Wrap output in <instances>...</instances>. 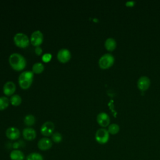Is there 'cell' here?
I'll return each mask as SVG.
<instances>
[{
    "instance_id": "20",
    "label": "cell",
    "mask_w": 160,
    "mask_h": 160,
    "mask_svg": "<svg viewBox=\"0 0 160 160\" xmlns=\"http://www.w3.org/2000/svg\"><path fill=\"white\" fill-rule=\"evenodd\" d=\"M9 101L12 105L18 106L21 104V102L22 101V98L19 94H12L11 96Z\"/></svg>"
},
{
    "instance_id": "18",
    "label": "cell",
    "mask_w": 160,
    "mask_h": 160,
    "mask_svg": "<svg viewBox=\"0 0 160 160\" xmlns=\"http://www.w3.org/2000/svg\"><path fill=\"white\" fill-rule=\"evenodd\" d=\"M44 69V64L41 62H35L32 67V71L35 73H41Z\"/></svg>"
},
{
    "instance_id": "23",
    "label": "cell",
    "mask_w": 160,
    "mask_h": 160,
    "mask_svg": "<svg viewBox=\"0 0 160 160\" xmlns=\"http://www.w3.org/2000/svg\"><path fill=\"white\" fill-rule=\"evenodd\" d=\"M52 140L54 142H56V143H58V142H60L62 139V134L59 132H54L52 135Z\"/></svg>"
},
{
    "instance_id": "12",
    "label": "cell",
    "mask_w": 160,
    "mask_h": 160,
    "mask_svg": "<svg viewBox=\"0 0 160 160\" xmlns=\"http://www.w3.org/2000/svg\"><path fill=\"white\" fill-rule=\"evenodd\" d=\"M6 136L9 139L15 140L19 137L20 131L19 129L16 127H9L6 131Z\"/></svg>"
},
{
    "instance_id": "27",
    "label": "cell",
    "mask_w": 160,
    "mask_h": 160,
    "mask_svg": "<svg viewBox=\"0 0 160 160\" xmlns=\"http://www.w3.org/2000/svg\"><path fill=\"white\" fill-rule=\"evenodd\" d=\"M134 3H135L134 1H128V2H126V5L127 6H132L134 4Z\"/></svg>"
},
{
    "instance_id": "6",
    "label": "cell",
    "mask_w": 160,
    "mask_h": 160,
    "mask_svg": "<svg viewBox=\"0 0 160 160\" xmlns=\"http://www.w3.org/2000/svg\"><path fill=\"white\" fill-rule=\"evenodd\" d=\"M54 129V124L52 121H46L44 122L41 127V132L42 135L45 136H49L53 134V131Z\"/></svg>"
},
{
    "instance_id": "5",
    "label": "cell",
    "mask_w": 160,
    "mask_h": 160,
    "mask_svg": "<svg viewBox=\"0 0 160 160\" xmlns=\"http://www.w3.org/2000/svg\"><path fill=\"white\" fill-rule=\"evenodd\" d=\"M95 139L96 141L101 144L107 143L109 139V133L108 129L104 128L98 129L95 133Z\"/></svg>"
},
{
    "instance_id": "17",
    "label": "cell",
    "mask_w": 160,
    "mask_h": 160,
    "mask_svg": "<svg viewBox=\"0 0 160 160\" xmlns=\"http://www.w3.org/2000/svg\"><path fill=\"white\" fill-rule=\"evenodd\" d=\"M36 121V118L34 115L31 114H28L26 115L24 118V122L28 126H31L34 124Z\"/></svg>"
},
{
    "instance_id": "15",
    "label": "cell",
    "mask_w": 160,
    "mask_h": 160,
    "mask_svg": "<svg viewBox=\"0 0 160 160\" xmlns=\"http://www.w3.org/2000/svg\"><path fill=\"white\" fill-rule=\"evenodd\" d=\"M116 41L112 38H108L104 42V46L108 51H112L116 48Z\"/></svg>"
},
{
    "instance_id": "9",
    "label": "cell",
    "mask_w": 160,
    "mask_h": 160,
    "mask_svg": "<svg viewBox=\"0 0 160 160\" xmlns=\"http://www.w3.org/2000/svg\"><path fill=\"white\" fill-rule=\"evenodd\" d=\"M71 57L70 51L66 48H62L59 49L57 53V58L61 62H68Z\"/></svg>"
},
{
    "instance_id": "21",
    "label": "cell",
    "mask_w": 160,
    "mask_h": 160,
    "mask_svg": "<svg viewBox=\"0 0 160 160\" xmlns=\"http://www.w3.org/2000/svg\"><path fill=\"white\" fill-rule=\"evenodd\" d=\"M9 103V99L4 96H0V110L6 109Z\"/></svg>"
},
{
    "instance_id": "2",
    "label": "cell",
    "mask_w": 160,
    "mask_h": 160,
    "mask_svg": "<svg viewBox=\"0 0 160 160\" xmlns=\"http://www.w3.org/2000/svg\"><path fill=\"white\" fill-rule=\"evenodd\" d=\"M34 72L32 71H22L19 76L18 82L22 89L28 88L32 82Z\"/></svg>"
},
{
    "instance_id": "14",
    "label": "cell",
    "mask_w": 160,
    "mask_h": 160,
    "mask_svg": "<svg viewBox=\"0 0 160 160\" xmlns=\"http://www.w3.org/2000/svg\"><path fill=\"white\" fill-rule=\"evenodd\" d=\"M16 90V84L11 81H8L3 86V92L6 95L13 94Z\"/></svg>"
},
{
    "instance_id": "24",
    "label": "cell",
    "mask_w": 160,
    "mask_h": 160,
    "mask_svg": "<svg viewBox=\"0 0 160 160\" xmlns=\"http://www.w3.org/2000/svg\"><path fill=\"white\" fill-rule=\"evenodd\" d=\"M52 58V55L51 53H49V52H46V53H44L42 56V59L43 61L44 62H48L51 60Z\"/></svg>"
},
{
    "instance_id": "4",
    "label": "cell",
    "mask_w": 160,
    "mask_h": 160,
    "mask_svg": "<svg viewBox=\"0 0 160 160\" xmlns=\"http://www.w3.org/2000/svg\"><path fill=\"white\" fill-rule=\"evenodd\" d=\"M15 44L20 48H26L29 44V39L28 36L21 32L15 34L13 38Z\"/></svg>"
},
{
    "instance_id": "19",
    "label": "cell",
    "mask_w": 160,
    "mask_h": 160,
    "mask_svg": "<svg viewBox=\"0 0 160 160\" xmlns=\"http://www.w3.org/2000/svg\"><path fill=\"white\" fill-rule=\"evenodd\" d=\"M119 130H120L119 126L116 123H112V124H109L108 126V129L109 133L111 134H112V135L118 134L119 132Z\"/></svg>"
},
{
    "instance_id": "7",
    "label": "cell",
    "mask_w": 160,
    "mask_h": 160,
    "mask_svg": "<svg viewBox=\"0 0 160 160\" xmlns=\"http://www.w3.org/2000/svg\"><path fill=\"white\" fill-rule=\"evenodd\" d=\"M31 42L32 45L39 46L43 41V34L40 30H36L33 31L30 38Z\"/></svg>"
},
{
    "instance_id": "11",
    "label": "cell",
    "mask_w": 160,
    "mask_h": 160,
    "mask_svg": "<svg viewBox=\"0 0 160 160\" xmlns=\"http://www.w3.org/2000/svg\"><path fill=\"white\" fill-rule=\"evenodd\" d=\"M52 145V141L47 137L42 138L39 140L38 142V148L42 151H46L50 149Z\"/></svg>"
},
{
    "instance_id": "8",
    "label": "cell",
    "mask_w": 160,
    "mask_h": 160,
    "mask_svg": "<svg viewBox=\"0 0 160 160\" xmlns=\"http://www.w3.org/2000/svg\"><path fill=\"white\" fill-rule=\"evenodd\" d=\"M151 81L150 79L146 76H141L137 82V86L141 91H146L150 86Z\"/></svg>"
},
{
    "instance_id": "3",
    "label": "cell",
    "mask_w": 160,
    "mask_h": 160,
    "mask_svg": "<svg viewBox=\"0 0 160 160\" xmlns=\"http://www.w3.org/2000/svg\"><path fill=\"white\" fill-rule=\"evenodd\" d=\"M114 62V57L109 53L102 55L98 61L99 67L101 69H108L112 66Z\"/></svg>"
},
{
    "instance_id": "10",
    "label": "cell",
    "mask_w": 160,
    "mask_h": 160,
    "mask_svg": "<svg viewBox=\"0 0 160 160\" xmlns=\"http://www.w3.org/2000/svg\"><path fill=\"white\" fill-rule=\"evenodd\" d=\"M98 123L102 127H106L109 125L110 118L109 115L105 112H99L96 117Z\"/></svg>"
},
{
    "instance_id": "16",
    "label": "cell",
    "mask_w": 160,
    "mask_h": 160,
    "mask_svg": "<svg viewBox=\"0 0 160 160\" xmlns=\"http://www.w3.org/2000/svg\"><path fill=\"white\" fill-rule=\"evenodd\" d=\"M10 158L11 160H24V155L21 151L14 149L11 152Z\"/></svg>"
},
{
    "instance_id": "25",
    "label": "cell",
    "mask_w": 160,
    "mask_h": 160,
    "mask_svg": "<svg viewBox=\"0 0 160 160\" xmlns=\"http://www.w3.org/2000/svg\"><path fill=\"white\" fill-rule=\"evenodd\" d=\"M34 51H35V52H36V54L37 55H41V54H42V48L39 46H36V48H35V49H34Z\"/></svg>"
},
{
    "instance_id": "13",
    "label": "cell",
    "mask_w": 160,
    "mask_h": 160,
    "mask_svg": "<svg viewBox=\"0 0 160 160\" xmlns=\"http://www.w3.org/2000/svg\"><path fill=\"white\" fill-rule=\"evenodd\" d=\"M22 136L24 138L28 141L33 140L36 136V132L32 128H25L22 130Z\"/></svg>"
},
{
    "instance_id": "1",
    "label": "cell",
    "mask_w": 160,
    "mask_h": 160,
    "mask_svg": "<svg viewBox=\"0 0 160 160\" xmlns=\"http://www.w3.org/2000/svg\"><path fill=\"white\" fill-rule=\"evenodd\" d=\"M9 62L14 70L21 71L26 67V59L22 54L13 52L9 57Z\"/></svg>"
},
{
    "instance_id": "22",
    "label": "cell",
    "mask_w": 160,
    "mask_h": 160,
    "mask_svg": "<svg viewBox=\"0 0 160 160\" xmlns=\"http://www.w3.org/2000/svg\"><path fill=\"white\" fill-rule=\"evenodd\" d=\"M26 160H44L42 156L38 152H32L29 154Z\"/></svg>"
},
{
    "instance_id": "26",
    "label": "cell",
    "mask_w": 160,
    "mask_h": 160,
    "mask_svg": "<svg viewBox=\"0 0 160 160\" xmlns=\"http://www.w3.org/2000/svg\"><path fill=\"white\" fill-rule=\"evenodd\" d=\"M21 146V144H20L19 142H14L13 144H12V147L14 148V149H18L19 147H20Z\"/></svg>"
}]
</instances>
